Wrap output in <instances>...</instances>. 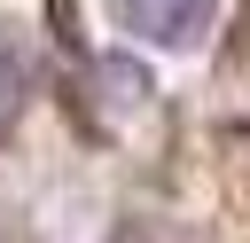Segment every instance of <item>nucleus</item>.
Here are the masks:
<instances>
[{"label":"nucleus","instance_id":"1","mask_svg":"<svg viewBox=\"0 0 250 243\" xmlns=\"http://www.w3.org/2000/svg\"><path fill=\"white\" fill-rule=\"evenodd\" d=\"M219 8L227 0H109V16L133 31V39H148V47H203L211 31H219Z\"/></svg>","mask_w":250,"mask_h":243}]
</instances>
